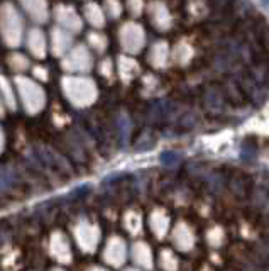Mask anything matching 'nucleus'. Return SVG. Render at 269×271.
I'll list each match as a JSON object with an SVG mask.
<instances>
[{
	"label": "nucleus",
	"mask_w": 269,
	"mask_h": 271,
	"mask_svg": "<svg viewBox=\"0 0 269 271\" xmlns=\"http://www.w3.org/2000/svg\"><path fill=\"white\" fill-rule=\"evenodd\" d=\"M61 90L65 93L66 100L73 107L85 109L97 100L98 89L95 82L88 77H83L81 73H71L61 78Z\"/></svg>",
	"instance_id": "nucleus-1"
},
{
	"label": "nucleus",
	"mask_w": 269,
	"mask_h": 271,
	"mask_svg": "<svg viewBox=\"0 0 269 271\" xmlns=\"http://www.w3.org/2000/svg\"><path fill=\"white\" fill-rule=\"evenodd\" d=\"M0 36L9 47H17L22 43L24 19L17 7L10 2L0 5Z\"/></svg>",
	"instance_id": "nucleus-2"
},
{
	"label": "nucleus",
	"mask_w": 269,
	"mask_h": 271,
	"mask_svg": "<svg viewBox=\"0 0 269 271\" xmlns=\"http://www.w3.org/2000/svg\"><path fill=\"white\" fill-rule=\"evenodd\" d=\"M15 89H17V93L19 97H21V103L27 114L34 115L44 109L46 93L38 82L19 75V77L15 78Z\"/></svg>",
	"instance_id": "nucleus-3"
},
{
	"label": "nucleus",
	"mask_w": 269,
	"mask_h": 271,
	"mask_svg": "<svg viewBox=\"0 0 269 271\" xmlns=\"http://www.w3.org/2000/svg\"><path fill=\"white\" fill-rule=\"evenodd\" d=\"M61 58H63L61 68L66 73H88L93 68L92 53L88 51V47L83 45L70 47Z\"/></svg>",
	"instance_id": "nucleus-4"
},
{
	"label": "nucleus",
	"mask_w": 269,
	"mask_h": 271,
	"mask_svg": "<svg viewBox=\"0 0 269 271\" xmlns=\"http://www.w3.org/2000/svg\"><path fill=\"white\" fill-rule=\"evenodd\" d=\"M73 236L75 241H77V246L83 253H93L97 249L98 242H100V229L93 222L81 219L73 227Z\"/></svg>",
	"instance_id": "nucleus-5"
},
{
	"label": "nucleus",
	"mask_w": 269,
	"mask_h": 271,
	"mask_svg": "<svg viewBox=\"0 0 269 271\" xmlns=\"http://www.w3.org/2000/svg\"><path fill=\"white\" fill-rule=\"evenodd\" d=\"M118 41L125 53L137 54L146 45V33L137 22H125L118 31Z\"/></svg>",
	"instance_id": "nucleus-6"
},
{
	"label": "nucleus",
	"mask_w": 269,
	"mask_h": 271,
	"mask_svg": "<svg viewBox=\"0 0 269 271\" xmlns=\"http://www.w3.org/2000/svg\"><path fill=\"white\" fill-rule=\"evenodd\" d=\"M127 260V244L120 236H112L107 241L104 249V261L114 268L122 266Z\"/></svg>",
	"instance_id": "nucleus-7"
},
{
	"label": "nucleus",
	"mask_w": 269,
	"mask_h": 271,
	"mask_svg": "<svg viewBox=\"0 0 269 271\" xmlns=\"http://www.w3.org/2000/svg\"><path fill=\"white\" fill-rule=\"evenodd\" d=\"M54 19H56L58 26L63 29L70 31V33H80L83 29V21L78 15V12L71 5H56L54 9Z\"/></svg>",
	"instance_id": "nucleus-8"
},
{
	"label": "nucleus",
	"mask_w": 269,
	"mask_h": 271,
	"mask_svg": "<svg viewBox=\"0 0 269 271\" xmlns=\"http://www.w3.org/2000/svg\"><path fill=\"white\" fill-rule=\"evenodd\" d=\"M49 254L59 263H65V265L71 263L73 253H71L70 241L66 239L65 234L59 232V230L53 232L49 237Z\"/></svg>",
	"instance_id": "nucleus-9"
},
{
	"label": "nucleus",
	"mask_w": 269,
	"mask_h": 271,
	"mask_svg": "<svg viewBox=\"0 0 269 271\" xmlns=\"http://www.w3.org/2000/svg\"><path fill=\"white\" fill-rule=\"evenodd\" d=\"M71 45H73V33L63 29L61 26L53 27V31H51V39H49V49L54 56L61 58L71 47Z\"/></svg>",
	"instance_id": "nucleus-10"
},
{
	"label": "nucleus",
	"mask_w": 269,
	"mask_h": 271,
	"mask_svg": "<svg viewBox=\"0 0 269 271\" xmlns=\"http://www.w3.org/2000/svg\"><path fill=\"white\" fill-rule=\"evenodd\" d=\"M237 83L240 85V89H242L246 98H249L254 105H261V103L266 100V93H264V90H263V85H259L256 80H252L247 71H244V73L239 75Z\"/></svg>",
	"instance_id": "nucleus-11"
},
{
	"label": "nucleus",
	"mask_w": 269,
	"mask_h": 271,
	"mask_svg": "<svg viewBox=\"0 0 269 271\" xmlns=\"http://www.w3.org/2000/svg\"><path fill=\"white\" fill-rule=\"evenodd\" d=\"M26 45H27L29 53L33 54L34 58H38V59L46 58V54H47V39H46V34L42 33L39 27H33V29L27 33Z\"/></svg>",
	"instance_id": "nucleus-12"
},
{
	"label": "nucleus",
	"mask_w": 269,
	"mask_h": 271,
	"mask_svg": "<svg viewBox=\"0 0 269 271\" xmlns=\"http://www.w3.org/2000/svg\"><path fill=\"white\" fill-rule=\"evenodd\" d=\"M149 17H151V22L154 24L157 31H168L173 24L171 14H169L168 7L164 5L163 2H153L149 5Z\"/></svg>",
	"instance_id": "nucleus-13"
},
{
	"label": "nucleus",
	"mask_w": 269,
	"mask_h": 271,
	"mask_svg": "<svg viewBox=\"0 0 269 271\" xmlns=\"http://www.w3.org/2000/svg\"><path fill=\"white\" fill-rule=\"evenodd\" d=\"M229 190L232 195H235L239 200H246L249 198V193L252 190V180L244 175L242 171H235L231 178H229Z\"/></svg>",
	"instance_id": "nucleus-14"
},
{
	"label": "nucleus",
	"mask_w": 269,
	"mask_h": 271,
	"mask_svg": "<svg viewBox=\"0 0 269 271\" xmlns=\"http://www.w3.org/2000/svg\"><path fill=\"white\" fill-rule=\"evenodd\" d=\"M24 12L38 24H44L49 17V9H47L46 0H19Z\"/></svg>",
	"instance_id": "nucleus-15"
},
{
	"label": "nucleus",
	"mask_w": 269,
	"mask_h": 271,
	"mask_svg": "<svg viewBox=\"0 0 269 271\" xmlns=\"http://www.w3.org/2000/svg\"><path fill=\"white\" fill-rule=\"evenodd\" d=\"M173 244L180 251H190L195 244V236L185 222H178L173 230Z\"/></svg>",
	"instance_id": "nucleus-16"
},
{
	"label": "nucleus",
	"mask_w": 269,
	"mask_h": 271,
	"mask_svg": "<svg viewBox=\"0 0 269 271\" xmlns=\"http://www.w3.org/2000/svg\"><path fill=\"white\" fill-rule=\"evenodd\" d=\"M149 226H151L154 236L157 239H163L169 230V215L166 214L163 209L154 210L151 217H149Z\"/></svg>",
	"instance_id": "nucleus-17"
},
{
	"label": "nucleus",
	"mask_w": 269,
	"mask_h": 271,
	"mask_svg": "<svg viewBox=\"0 0 269 271\" xmlns=\"http://www.w3.org/2000/svg\"><path fill=\"white\" fill-rule=\"evenodd\" d=\"M130 256L139 268H153V253L146 242H136L130 249Z\"/></svg>",
	"instance_id": "nucleus-18"
},
{
	"label": "nucleus",
	"mask_w": 269,
	"mask_h": 271,
	"mask_svg": "<svg viewBox=\"0 0 269 271\" xmlns=\"http://www.w3.org/2000/svg\"><path fill=\"white\" fill-rule=\"evenodd\" d=\"M117 73L120 77L122 82H129V80H134L139 75V65L134 58L130 56H118L117 59Z\"/></svg>",
	"instance_id": "nucleus-19"
},
{
	"label": "nucleus",
	"mask_w": 269,
	"mask_h": 271,
	"mask_svg": "<svg viewBox=\"0 0 269 271\" xmlns=\"http://www.w3.org/2000/svg\"><path fill=\"white\" fill-rule=\"evenodd\" d=\"M224 95L231 103H234L235 107H242L246 103V95H244L240 85L232 78H227L224 82Z\"/></svg>",
	"instance_id": "nucleus-20"
},
{
	"label": "nucleus",
	"mask_w": 269,
	"mask_h": 271,
	"mask_svg": "<svg viewBox=\"0 0 269 271\" xmlns=\"http://www.w3.org/2000/svg\"><path fill=\"white\" fill-rule=\"evenodd\" d=\"M247 73L251 75L252 80L264 87L269 82V59H254L252 63H249Z\"/></svg>",
	"instance_id": "nucleus-21"
},
{
	"label": "nucleus",
	"mask_w": 269,
	"mask_h": 271,
	"mask_svg": "<svg viewBox=\"0 0 269 271\" xmlns=\"http://www.w3.org/2000/svg\"><path fill=\"white\" fill-rule=\"evenodd\" d=\"M169 59V46L164 41H157L149 51V63L154 68H164Z\"/></svg>",
	"instance_id": "nucleus-22"
},
{
	"label": "nucleus",
	"mask_w": 269,
	"mask_h": 271,
	"mask_svg": "<svg viewBox=\"0 0 269 271\" xmlns=\"http://www.w3.org/2000/svg\"><path fill=\"white\" fill-rule=\"evenodd\" d=\"M85 19L90 22V26L97 27V29L105 26V12L100 5H97L93 2L85 5Z\"/></svg>",
	"instance_id": "nucleus-23"
},
{
	"label": "nucleus",
	"mask_w": 269,
	"mask_h": 271,
	"mask_svg": "<svg viewBox=\"0 0 269 271\" xmlns=\"http://www.w3.org/2000/svg\"><path fill=\"white\" fill-rule=\"evenodd\" d=\"M0 97L3 100V105L9 110L17 109V98H15V91L10 87V82L3 75H0Z\"/></svg>",
	"instance_id": "nucleus-24"
},
{
	"label": "nucleus",
	"mask_w": 269,
	"mask_h": 271,
	"mask_svg": "<svg viewBox=\"0 0 269 271\" xmlns=\"http://www.w3.org/2000/svg\"><path fill=\"white\" fill-rule=\"evenodd\" d=\"M207 107L212 110V112H220V110L224 109L225 105V95H224V90L219 89V87H212V89H208L207 91Z\"/></svg>",
	"instance_id": "nucleus-25"
},
{
	"label": "nucleus",
	"mask_w": 269,
	"mask_h": 271,
	"mask_svg": "<svg viewBox=\"0 0 269 271\" xmlns=\"http://www.w3.org/2000/svg\"><path fill=\"white\" fill-rule=\"evenodd\" d=\"M124 224H125V229H127L132 236H137V234L142 232V217L141 214L134 212V210L125 214Z\"/></svg>",
	"instance_id": "nucleus-26"
},
{
	"label": "nucleus",
	"mask_w": 269,
	"mask_h": 271,
	"mask_svg": "<svg viewBox=\"0 0 269 271\" xmlns=\"http://www.w3.org/2000/svg\"><path fill=\"white\" fill-rule=\"evenodd\" d=\"M7 65L10 66L12 71H15V73H24V71L29 68V59H27L24 54H19V53H14L10 54L9 59H7Z\"/></svg>",
	"instance_id": "nucleus-27"
},
{
	"label": "nucleus",
	"mask_w": 269,
	"mask_h": 271,
	"mask_svg": "<svg viewBox=\"0 0 269 271\" xmlns=\"http://www.w3.org/2000/svg\"><path fill=\"white\" fill-rule=\"evenodd\" d=\"M86 39H88L90 47H93L97 53H104V51L107 49V46H109V41H107V38L102 33H98V31H92Z\"/></svg>",
	"instance_id": "nucleus-28"
},
{
	"label": "nucleus",
	"mask_w": 269,
	"mask_h": 271,
	"mask_svg": "<svg viewBox=\"0 0 269 271\" xmlns=\"http://www.w3.org/2000/svg\"><path fill=\"white\" fill-rule=\"evenodd\" d=\"M173 56L178 63H181V65H185V63H188L190 56H192V47L188 45H185V43H181V45H178L175 47V53H173Z\"/></svg>",
	"instance_id": "nucleus-29"
},
{
	"label": "nucleus",
	"mask_w": 269,
	"mask_h": 271,
	"mask_svg": "<svg viewBox=\"0 0 269 271\" xmlns=\"http://www.w3.org/2000/svg\"><path fill=\"white\" fill-rule=\"evenodd\" d=\"M161 266H163L164 270H175V268H178L176 256L169 249H164L163 253H161Z\"/></svg>",
	"instance_id": "nucleus-30"
},
{
	"label": "nucleus",
	"mask_w": 269,
	"mask_h": 271,
	"mask_svg": "<svg viewBox=\"0 0 269 271\" xmlns=\"http://www.w3.org/2000/svg\"><path fill=\"white\" fill-rule=\"evenodd\" d=\"M105 14L110 15L112 19L120 17L122 14V5L118 0H105Z\"/></svg>",
	"instance_id": "nucleus-31"
},
{
	"label": "nucleus",
	"mask_w": 269,
	"mask_h": 271,
	"mask_svg": "<svg viewBox=\"0 0 269 271\" xmlns=\"http://www.w3.org/2000/svg\"><path fill=\"white\" fill-rule=\"evenodd\" d=\"M256 151H258V147H256L252 139H246V141L242 142V158L244 159H252L256 156Z\"/></svg>",
	"instance_id": "nucleus-32"
},
{
	"label": "nucleus",
	"mask_w": 269,
	"mask_h": 271,
	"mask_svg": "<svg viewBox=\"0 0 269 271\" xmlns=\"http://www.w3.org/2000/svg\"><path fill=\"white\" fill-rule=\"evenodd\" d=\"M100 75L105 78H112L114 75V63L110 61V59H104V61L100 63Z\"/></svg>",
	"instance_id": "nucleus-33"
},
{
	"label": "nucleus",
	"mask_w": 269,
	"mask_h": 271,
	"mask_svg": "<svg viewBox=\"0 0 269 271\" xmlns=\"http://www.w3.org/2000/svg\"><path fill=\"white\" fill-rule=\"evenodd\" d=\"M33 75L36 80H39V82H46V80L49 78V73H47V70L44 66H34Z\"/></svg>",
	"instance_id": "nucleus-34"
},
{
	"label": "nucleus",
	"mask_w": 269,
	"mask_h": 271,
	"mask_svg": "<svg viewBox=\"0 0 269 271\" xmlns=\"http://www.w3.org/2000/svg\"><path fill=\"white\" fill-rule=\"evenodd\" d=\"M142 9H144V2L142 0H129V10L134 15H141Z\"/></svg>",
	"instance_id": "nucleus-35"
},
{
	"label": "nucleus",
	"mask_w": 269,
	"mask_h": 271,
	"mask_svg": "<svg viewBox=\"0 0 269 271\" xmlns=\"http://www.w3.org/2000/svg\"><path fill=\"white\" fill-rule=\"evenodd\" d=\"M217 5V9H231L234 0H213Z\"/></svg>",
	"instance_id": "nucleus-36"
},
{
	"label": "nucleus",
	"mask_w": 269,
	"mask_h": 271,
	"mask_svg": "<svg viewBox=\"0 0 269 271\" xmlns=\"http://www.w3.org/2000/svg\"><path fill=\"white\" fill-rule=\"evenodd\" d=\"M3 146H5V134H3L2 127H0V153L3 151Z\"/></svg>",
	"instance_id": "nucleus-37"
},
{
	"label": "nucleus",
	"mask_w": 269,
	"mask_h": 271,
	"mask_svg": "<svg viewBox=\"0 0 269 271\" xmlns=\"http://www.w3.org/2000/svg\"><path fill=\"white\" fill-rule=\"evenodd\" d=\"M3 114H5V105H3V100L0 97V117H3Z\"/></svg>",
	"instance_id": "nucleus-38"
}]
</instances>
